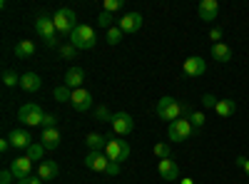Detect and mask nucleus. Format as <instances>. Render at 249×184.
<instances>
[{"label":"nucleus","mask_w":249,"mask_h":184,"mask_svg":"<svg viewBox=\"0 0 249 184\" xmlns=\"http://www.w3.org/2000/svg\"><path fill=\"white\" fill-rule=\"evenodd\" d=\"M35 55V43L33 40H18L15 43V57L25 60V57H33Z\"/></svg>","instance_id":"22"},{"label":"nucleus","mask_w":249,"mask_h":184,"mask_svg":"<svg viewBox=\"0 0 249 184\" xmlns=\"http://www.w3.org/2000/svg\"><path fill=\"white\" fill-rule=\"evenodd\" d=\"M15 182V174L10 172V169H3L0 172V184H13Z\"/></svg>","instance_id":"37"},{"label":"nucleus","mask_w":249,"mask_h":184,"mask_svg":"<svg viewBox=\"0 0 249 184\" xmlns=\"http://www.w3.org/2000/svg\"><path fill=\"white\" fill-rule=\"evenodd\" d=\"M117 25H120V30H122L124 35H135V33L142 28V15H140V13H127V15H122V17L117 20Z\"/></svg>","instance_id":"12"},{"label":"nucleus","mask_w":249,"mask_h":184,"mask_svg":"<svg viewBox=\"0 0 249 184\" xmlns=\"http://www.w3.org/2000/svg\"><path fill=\"white\" fill-rule=\"evenodd\" d=\"M112 23H115V15H112V13L102 10V13L97 15V25H100V28H107V30H110V28H115Z\"/></svg>","instance_id":"28"},{"label":"nucleus","mask_w":249,"mask_h":184,"mask_svg":"<svg viewBox=\"0 0 249 184\" xmlns=\"http://www.w3.org/2000/svg\"><path fill=\"white\" fill-rule=\"evenodd\" d=\"M122 35H124V33L120 30V25L110 28V30H107V43H110V45H117V43H122Z\"/></svg>","instance_id":"30"},{"label":"nucleus","mask_w":249,"mask_h":184,"mask_svg":"<svg viewBox=\"0 0 249 184\" xmlns=\"http://www.w3.org/2000/svg\"><path fill=\"white\" fill-rule=\"evenodd\" d=\"M182 70H184V75H190V77H199V75L207 72V63L199 55H192V57H187L182 63Z\"/></svg>","instance_id":"13"},{"label":"nucleus","mask_w":249,"mask_h":184,"mask_svg":"<svg viewBox=\"0 0 249 184\" xmlns=\"http://www.w3.org/2000/svg\"><path fill=\"white\" fill-rule=\"evenodd\" d=\"M234 162H237V167H242V169L249 174V159H247V157H237Z\"/></svg>","instance_id":"40"},{"label":"nucleus","mask_w":249,"mask_h":184,"mask_svg":"<svg viewBox=\"0 0 249 184\" xmlns=\"http://www.w3.org/2000/svg\"><path fill=\"white\" fill-rule=\"evenodd\" d=\"M95 117L102 119V122H110V119H112V115H110L107 107H97V110H95Z\"/></svg>","instance_id":"36"},{"label":"nucleus","mask_w":249,"mask_h":184,"mask_svg":"<svg viewBox=\"0 0 249 184\" xmlns=\"http://www.w3.org/2000/svg\"><path fill=\"white\" fill-rule=\"evenodd\" d=\"M43 154H45L43 142H33V145L28 147V157H30V159H43Z\"/></svg>","instance_id":"27"},{"label":"nucleus","mask_w":249,"mask_h":184,"mask_svg":"<svg viewBox=\"0 0 249 184\" xmlns=\"http://www.w3.org/2000/svg\"><path fill=\"white\" fill-rule=\"evenodd\" d=\"M13 174H15V179L20 182V179H28V177H33L30 172H33V159L25 154V157H15L13 162H10V167H8Z\"/></svg>","instance_id":"9"},{"label":"nucleus","mask_w":249,"mask_h":184,"mask_svg":"<svg viewBox=\"0 0 249 184\" xmlns=\"http://www.w3.org/2000/svg\"><path fill=\"white\" fill-rule=\"evenodd\" d=\"M157 172L164 182H175L179 179V167H177V162L170 157V159H160V165H157Z\"/></svg>","instance_id":"14"},{"label":"nucleus","mask_w":249,"mask_h":184,"mask_svg":"<svg viewBox=\"0 0 249 184\" xmlns=\"http://www.w3.org/2000/svg\"><path fill=\"white\" fill-rule=\"evenodd\" d=\"M105 174H107V177H117V174H120V162H110V167H107Z\"/></svg>","instance_id":"38"},{"label":"nucleus","mask_w":249,"mask_h":184,"mask_svg":"<svg viewBox=\"0 0 249 184\" xmlns=\"http://www.w3.org/2000/svg\"><path fill=\"white\" fill-rule=\"evenodd\" d=\"M122 5H124L122 0H105V13H112L115 15L117 10H122Z\"/></svg>","instance_id":"34"},{"label":"nucleus","mask_w":249,"mask_h":184,"mask_svg":"<svg viewBox=\"0 0 249 184\" xmlns=\"http://www.w3.org/2000/svg\"><path fill=\"white\" fill-rule=\"evenodd\" d=\"M202 107H204V110H214V107H217V97L210 95V92L202 95Z\"/></svg>","instance_id":"33"},{"label":"nucleus","mask_w":249,"mask_h":184,"mask_svg":"<svg viewBox=\"0 0 249 184\" xmlns=\"http://www.w3.org/2000/svg\"><path fill=\"white\" fill-rule=\"evenodd\" d=\"M40 85H43V80H40V75H35V72H25L23 77H20V87H23L25 92H35V90H40Z\"/></svg>","instance_id":"20"},{"label":"nucleus","mask_w":249,"mask_h":184,"mask_svg":"<svg viewBox=\"0 0 249 184\" xmlns=\"http://www.w3.org/2000/svg\"><path fill=\"white\" fill-rule=\"evenodd\" d=\"M155 115L160 119H167V122H175L182 117V102H177L175 97H162L157 105H155Z\"/></svg>","instance_id":"4"},{"label":"nucleus","mask_w":249,"mask_h":184,"mask_svg":"<svg viewBox=\"0 0 249 184\" xmlns=\"http://www.w3.org/2000/svg\"><path fill=\"white\" fill-rule=\"evenodd\" d=\"M70 105L77 110V112H88L92 107V92L80 87V90H72V97H70Z\"/></svg>","instance_id":"10"},{"label":"nucleus","mask_w":249,"mask_h":184,"mask_svg":"<svg viewBox=\"0 0 249 184\" xmlns=\"http://www.w3.org/2000/svg\"><path fill=\"white\" fill-rule=\"evenodd\" d=\"M75 52H77V48H75V45H60V57L72 60V57H75Z\"/></svg>","instance_id":"35"},{"label":"nucleus","mask_w":249,"mask_h":184,"mask_svg":"<svg viewBox=\"0 0 249 184\" xmlns=\"http://www.w3.org/2000/svg\"><path fill=\"white\" fill-rule=\"evenodd\" d=\"M95 43H97V35H95V30L90 25H82L80 23L75 28V33L70 35V45H75L77 50H92Z\"/></svg>","instance_id":"2"},{"label":"nucleus","mask_w":249,"mask_h":184,"mask_svg":"<svg viewBox=\"0 0 249 184\" xmlns=\"http://www.w3.org/2000/svg\"><path fill=\"white\" fill-rule=\"evenodd\" d=\"M197 15H199V20H204V23H212V20H217V15H219L217 0H202L199 8H197Z\"/></svg>","instance_id":"15"},{"label":"nucleus","mask_w":249,"mask_h":184,"mask_svg":"<svg viewBox=\"0 0 249 184\" xmlns=\"http://www.w3.org/2000/svg\"><path fill=\"white\" fill-rule=\"evenodd\" d=\"M43 117H45L43 107L35 105V102H25V105L18 110V119L23 122L25 127H40L43 125Z\"/></svg>","instance_id":"6"},{"label":"nucleus","mask_w":249,"mask_h":184,"mask_svg":"<svg viewBox=\"0 0 249 184\" xmlns=\"http://www.w3.org/2000/svg\"><path fill=\"white\" fill-rule=\"evenodd\" d=\"M192 125H190V119L187 117H179L175 122H170V127H167V137L172 142H184V139H190L192 137Z\"/></svg>","instance_id":"7"},{"label":"nucleus","mask_w":249,"mask_h":184,"mask_svg":"<svg viewBox=\"0 0 249 184\" xmlns=\"http://www.w3.org/2000/svg\"><path fill=\"white\" fill-rule=\"evenodd\" d=\"M82 83H85V70L75 65V67H70V70L65 72V83H62V85H68L70 90H80Z\"/></svg>","instance_id":"17"},{"label":"nucleus","mask_w":249,"mask_h":184,"mask_svg":"<svg viewBox=\"0 0 249 184\" xmlns=\"http://www.w3.org/2000/svg\"><path fill=\"white\" fill-rule=\"evenodd\" d=\"M60 174V167H57V162L55 159H45V162H40V167H37V179H55Z\"/></svg>","instance_id":"18"},{"label":"nucleus","mask_w":249,"mask_h":184,"mask_svg":"<svg viewBox=\"0 0 249 184\" xmlns=\"http://www.w3.org/2000/svg\"><path fill=\"white\" fill-rule=\"evenodd\" d=\"M18 184H43V179H35V177H28V179H20Z\"/></svg>","instance_id":"42"},{"label":"nucleus","mask_w":249,"mask_h":184,"mask_svg":"<svg viewBox=\"0 0 249 184\" xmlns=\"http://www.w3.org/2000/svg\"><path fill=\"white\" fill-rule=\"evenodd\" d=\"M60 132L57 130H43V147L45 150H57L60 147Z\"/></svg>","instance_id":"24"},{"label":"nucleus","mask_w":249,"mask_h":184,"mask_svg":"<svg viewBox=\"0 0 249 184\" xmlns=\"http://www.w3.org/2000/svg\"><path fill=\"white\" fill-rule=\"evenodd\" d=\"M53 95H55V100H57V102H70V97H72V90H70L68 85H57Z\"/></svg>","instance_id":"25"},{"label":"nucleus","mask_w":249,"mask_h":184,"mask_svg":"<svg viewBox=\"0 0 249 184\" xmlns=\"http://www.w3.org/2000/svg\"><path fill=\"white\" fill-rule=\"evenodd\" d=\"M85 167L92 169V172H102V174H105L107 167H110V157L105 152H90L85 157Z\"/></svg>","instance_id":"11"},{"label":"nucleus","mask_w":249,"mask_h":184,"mask_svg":"<svg viewBox=\"0 0 249 184\" xmlns=\"http://www.w3.org/2000/svg\"><path fill=\"white\" fill-rule=\"evenodd\" d=\"M55 30H57V35H65V37H70L72 33H75V28L80 25V23H75V10H70V8H60L57 13H55Z\"/></svg>","instance_id":"3"},{"label":"nucleus","mask_w":249,"mask_h":184,"mask_svg":"<svg viewBox=\"0 0 249 184\" xmlns=\"http://www.w3.org/2000/svg\"><path fill=\"white\" fill-rule=\"evenodd\" d=\"M179 184H195V179H179Z\"/></svg>","instance_id":"43"},{"label":"nucleus","mask_w":249,"mask_h":184,"mask_svg":"<svg viewBox=\"0 0 249 184\" xmlns=\"http://www.w3.org/2000/svg\"><path fill=\"white\" fill-rule=\"evenodd\" d=\"M130 142L127 139H115V134L107 137V145H105V154L110 157V162H124V159H130Z\"/></svg>","instance_id":"5"},{"label":"nucleus","mask_w":249,"mask_h":184,"mask_svg":"<svg viewBox=\"0 0 249 184\" xmlns=\"http://www.w3.org/2000/svg\"><path fill=\"white\" fill-rule=\"evenodd\" d=\"M212 57L217 60V63H230V60L234 57V52L227 43H217V45L212 43Z\"/></svg>","instance_id":"19"},{"label":"nucleus","mask_w":249,"mask_h":184,"mask_svg":"<svg viewBox=\"0 0 249 184\" xmlns=\"http://www.w3.org/2000/svg\"><path fill=\"white\" fill-rule=\"evenodd\" d=\"M234 112H237V102H234V100H217L214 115H219V117H232Z\"/></svg>","instance_id":"23"},{"label":"nucleus","mask_w":249,"mask_h":184,"mask_svg":"<svg viewBox=\"0 0 249 184\" xmlns=\"http://www.w3.org/2000/svg\"><path fill=\"white\" fill-rule=\"evenodd\" d=\"M10 147H13V145H10V139H8V137H5V139H0V152H3V154H5Z\"/></svg>","instance_id":"41"},{"label":"nucleus","mask_w":249,"mask_h":184,"mask_svg":"<svg viewBox=\"0 0 249 184\" xmlns=\"http://www.w3.org/2000/svg\"><path fill=\"white\" fill-rule=\"evenodd\" d=\"M152 152H155V157H160V159H170V157H172V150H170L167 142H157Z\"/></svg>","instance_id":"26"},{"label":"nucleus","mask_w":249,"mask_h":184,"mask_svg":"<svg viewBox=\"0 0 249 184\" xmlns=\"http://www.w3.org/2000/svg\"><path fill=\"white\" fill-rule=\"evenodd\" d=\"M85 145L90 147V152H105V145H107V137H102L97 132H90L85 137Z\"/></svg>","instance_id":"21"},{"label":"nucleus","mask_w":249,"mask_h":184,"mask_svg":"<svg viewBox=\"0 0 249 184\" xmlns=\"http://www.w3.org/2000/svg\"><path fill=\"white\" fill-rule=\"evenodd\" d=\"M40 127H43V130H57V117L45 112V117H43V125H40Z\"/></svg>","instance_id":"32"},{"label":"nucleus","mask_w":249,"mask_h":184,"mask_svg":"<svg viewBox=\"0 0 249 184\" xmlns=\"http://www.w3.org/2000/svg\"><path fill=\"white\" fill-rule=\"evenodd\" d=\"M3 85H5V87H15V85H20V77H18L13 70H5V72H3Z\"/></svg>","instance_id":"31"},{"label":"nucleus","mask_w":249,"mask_h":184,"mask_svg":"<svg viewBox=\"0 0 249 184\" xmlns=\"http://www.w3.org/2000/svg\"><path fill=\"white\" fill-rule=\"evenodd\" d=\"M35 33L45 40L48 48H57L60 40H57V30H55V20L50 15H37L35 17Z\"/></svg>","instance_id":"1"},{"label":"nucleus","mask_w":249,"mask_h":184,"mask_svg":"<svg viewBox=\"0 0 249 184\" xmlns=\"http://www.w3.org/2000/svg\"><path fill=\"white\" fill-rule=\"evenodd\" d=\"M8 139H10V145H13L15 150H28V147L33 145V134H30L28 130H13V132L8 134Z\"/></svg>","instance_id":"16"},{"label":"nucleus","mask_w":249,"mask_h":184,"mask_svg":"<svg viewBox=\"0 0 249 184\" xmlns=\"http://www.w3.org/2000/svg\"><path fill=\"white\" fill-rule=\"evenodd\" d=\"M187 119H190V125H192L195 130H202V127H204V122H207L204 112H192V115L187 117Z\"/></svg>","instance_id":"29"},{"label":"nucleus","mask_w":249,"mask_h":184,"mask_svg":"<svg viewBox=\"0 0 249 184\" xmlns=\"http://www.w3.org/2000/svg\"><path fill=\"white\" fill-rule=\"evenodd\" d=\"M110 127H112V134L127 137V134L135 132V119H132L127 112H115L112 119H110Z\"/></svg>","instance_id":"8"},{"label":"nucleus","mask_w":249,"mask_h":184,"mask_svg":"<svg viewBox=\"0 0 249 184\" xmlns=\"http://www.w3.org/2000/svg\"><path fill=\"white\" fill-rule=\"evenodd\" d=\"M210 40H214V45H217L219 40H222V28H212L210 30Z\"/></svg>","instance_id":"39"}]
</instances>
